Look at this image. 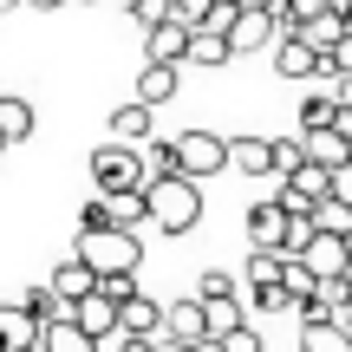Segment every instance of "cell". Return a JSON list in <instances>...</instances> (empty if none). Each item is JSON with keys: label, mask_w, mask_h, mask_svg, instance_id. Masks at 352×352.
Wrapping results in <instances>:
<instances>
[{"label": "cell", "mask_w": 352, "mask_h": 352, "mask_svg": "<svg viewBox=\"0 0 352 352\" xmlns=\"http://www.w3.org/2000/svg\"><path fill=\"white\" fill-rule=\"evenodd\" d=\"M144 202H151V222L164 228V235H189V228L202 222V189L189 183V176H151V183H144Z\"/></svg>", "instance_id": "obj_1"}, {"label": "cell", "mask_w": 352, "mask_h": 352, "mask_svg": "<svg viewBox=\"0 0 352 352\" xmlns=\"http://www.w3.org/2000/svg\"><path fill=\"white\" fill-rule=\"evenodd\" d=\"M78 261H85L98 280H124V274H138L144 241L124 235V228H98V235H78Z\"/></svg>", "instance_id": "obj_2"}, {"label": "cell", "mask_w": 352, "mask_h": 352, "mask_svg": "<svg viewBox=\"0 0 352 352\" xmlns=\"http://www.w3.org/2000/svg\"><path fill=\"white\" fill-rule=\"evenodd\" d=\"M91 183H98V196H131V189H144L151 183L144 151H131V144H98V151H91Z\"/></svg>", "instance_id": "obj_3"}, {"label": "cell", "mask_w": 352, "mask_h": 352, "mask_svg": "<svg viewBox=\"0 0 352 352\" xmlns=\"http://www.w3.org/2000/svg\"><path fill=\"white\" fill-rule=\"evenodd\" d=\"M327 196H333V170H320V164H307V157H300V164L280 176V196H274V202H280L287 215H314Z\"/></svg>", "instance_id": "obj_4"}, {"label": "cell", "mask_w": 352, "mask_h": 352, "mask_svg": "<svg viewBox=\"0 0 352 352\" xmlns=\"http://www.w3.org/2000/svg\"><path fill=\"white\" fill-rule=\"evenodd\" d=\"M228 170V138H215V131H183L176 138V176H189V183H202V176Z\"/></svg>", "instance_id": "obj_5"}, {"label": "cell", "mask_w": 352, "mask_h": 352, "mask_svg": "<svg viewBox=\"0 0 352 352\" xmlns=\"http://www.w3.org/2000/svg\"><path fill=\"white\" fill-rule=\"evenodd\" d=\"M274 39H287V26L274 20V7H248V13L228 20V52H261V46H274Z\"/></svg>", "instance_id": "obj_6"}, {"label": "cell", "mask_w": 352, "mask_h": 352, "mask_svg": "<svg viewBox=\"0 0 352 352\" xmlns=\"http://www.w3.org/2000/svg\"><path fill=\"white\" fill-rule=\"evenodd\" d=\"M287 228H294V215L280 209V202H254V209H248V248L287 254Z\"/></svg>", "instance_id": "obj_7"}, {"label": "cell", "mask_w": 352, "mask_h": 352, "mask_svg": "<svg viewBox=\"0 0 352 352\" xmlns=\"http://www.w3.org/2000/svg\"><path fill=\"white\" fill-rule=\"evenodd\" d=\"M72 327L85 333L91 346H111L118 340V300H111V294H85V300L72 307Z\"/></svg>", "instance_id": "obj_8"}, {"label": "cell", "mask_w": 352, "mask_h": 352, "mask_svg": "<svg viewBox=\"0 0 352 352\" xmlns=\"http://www.w3.org/2000/svg\"><path fill=\"white\" fill-rule=\"evenodd\" d=\"M294 261H307V267H314V280H340L346 267H352V248H346L340 235H320V228H314V241H307Z\"/></svg>", "instance_id": "obj_9"}, {"label": "cell", "mask_w": 352, "mask_h": 352, "mask_svg": "<svg viewBox=\"0 0 352 352\" xmlns=\"http://www.w3.org/2000/svg\"><path fill=\"white\" fill-rule=\"evenodd\" d=\"M46 287H52V300H59L65 314H72V307L85 300V294H98V274H91V267L78 261V254H65V261L52 267V280H46Z\"/></svg>", "instance_id": "obj_10"}, {"label": "cell", "mask_w": 352, "mask_h": 352, "mask_svg": "<svg viewBox=\"0 0 352 352\" xmlns=\"http://www.w3.org/2000/svg\"><path fill=\"white\" fill-rule=\"evenodd\" d=\"M164 340H176V346L209 340V314H202V300H196V294H189V300H170V307H164Z\"/></svg>", "instance_id": "obj_11"}, {"label": "cell", "mask_w": 352, "mask_h": 352, "mask_svg": "<svg viewBox=\"0 0 352 352\" xmlns=\"http://www.w3.org/2000/svg\"><path fill=\"white\" fill-rule=\"evenodd\" d=\"M118 333H131V340H164V300L131 294V300L118 307Z\"/></svg>", "instance_id": "obj_12"}, {"label": "cell", "mask_w": 352, "mask_h": 352, "mask_svg": "<svg viewBox=\"0 0 352 352\" xmlns=\"http://www.w3.org/2000/svg\"><path fill=\"white\" fill-rule=\"evenodd\" d=\"M228 164L241 176H280L274 170V138H228Z\"/></svg>", "instance_id": "obj_13"}, {"label": "cell", "mask_w": 352, "mask_h": 352, "mask_svg": "<svg viewBox=\"0 0 352 352\" xmlns=\"http://www.w3.org/2000/svg\"><path fill=\"white\" fill-rule=\"evenodd\" d=\"M144 52H151V65H183V52H189V26H183V20L151 26V33H144Z\"/></svg>", "instance_id": "obj_14"}, {"label": "cell", "mask_w": 352, "mask_h": 352, "mask_svg": "<svg viewBox=\"0 0 352 352\" xmlns=\"http://www.w3.org/2000/svg\"><path fill=\"white\" fill-rule=\"evenodd\" d=\"M151 104H138V98H124L111 111V144H131V151H138V144H151Z\"/></svg>", "instance_id": "obj_15"}, {"label": "cell", "mask_w": 352, "mask_h": 352, "mask_svg": "<svg viewBox=\"0 0 352 352\" xmlns=\"http://www.w3.org/2000/svg\"><path fill=\"white\" fill-rule=\"evenodd\" d=\"M274 65H280V78H320V52L307 46L300 33L274 39Z\"/></svg>", "instance_id": "obj_16"}, {"label": "cell", "mask_w": 352, "mask_h": 352, "mask_svg": "<svg viewBox=\"0 0 352 352\" xmlns=\"http://www.w3.org/2000/svg\"><path fill=\"white\" fill-rule=\"evenodd\" d=\"M300 157L320 170H340V164H352V144L333 138V131H300Z\"/></svg>", "instance_id": "obj_17"}, {"label": "cell", "mask_w": 352, "mask_h": 352, "mask_svg": "<svg viewBox=\"0 0 352 352\" xmlns=\"http://www.w3.org/2000/svg\"><path fill=\"white\" fill-rule=\"evenodd\" d=\"M33 346H39V320H26L20 300L0 307V352H33Z\"/></svg>", "instance_id": "obj_18"}, {"label": "cell", "mask_w": 352, "mask_h": 352, "mask_svg": "<svg viewBox=\"0 0 352 352\" xmlns=\"http://www.w3.org/2000/svg\"><path fill=\"white\" fill-rule=\"evenodd\" d=\"M131 98H138V104H151V111H157V104H170V98H176V65H151V59H144L138 91H131Z\"/></svg>", "instance_id": "obj_19"}, {"label": "cell", "mask_w": 352, "mask_h": 352, "mask_svg": "<svg viewBox=\"0 0 352 352\" xmlns=\"http://www.w3.org/2000/svg\"><path fill=\"white\" fill-rule=\"evenodd\" d=\"M235 52H228V33H215V26H202V33H189V52H183V65H228Z\"/></svg>", "instance_id": "obj_20"}, {"label": "cell", "mask_w": 352, "mask_h": 352, "mask_svg": "<svg viewBox=\"0 0 352 352\" xmlns=\"http://www.w3.org/2000/svg\"><path fill=\"white\" fill-rule=\"evenodd\" d=\"M0 138H7V144L33 138V104H26L20 91H0Z\"/></svg>", "instance_id": "obj_21"}, {"label": "cell", "mask_w": 352, "mask_h": 352, "mask_svg": "<svg viewBox=\"0 0 352 352\" xmlns=\"http://www.w3.org/2000/svg\"><path fill=\"white\" fill-rule=\"evenodd\" d=\"M333 118H340V85H320L300 104V131H333Z\"/></svg>", "instance_id": "obj_22"}, {"label": "cell", "mask_w": 352, "mask_h": 352, "mask_svg": "<svg viewBox=\"0 0 352 352\" xmlns=\"http://www.w3.org/2000/svg\"><path fill=\"white\" fill-rule=\"evenodd\" d=\"M111 202V228H124V235H138L144 222H151V202H144V189H131V196H104Z\"/></svg>", "instance_id": "obj_23"}, {"label": "cell", "mask_w": 352, "mask_h": 352, "mask_svg": "<svg viewBox=\"0 0 352 352\" xmlns=\"http://www.w3.org/2000/svg\"><path fill=\"white\" fill-rule=\"evenodd\" d=\"M39 352H98V346H91L72 320H52V327H39Z\"/></svg>", "instance_id": "obj_24"}, {"label": "cell", "mask_w": 352, "mask_h": 352, "mask_svg": "<svg viewBox=\"0 0 352 352\" xmlns=\"http://www.w3.org/2000/svg\"><path fill=\"white\" fill-rule=\"evenodd\" d=\"M300 352H352V333L333 320V327H300Z\"/></svg>", "instance_id": "obj_25"}, {"label": "cell", "mask_w": 352, "mask_h": 352, "mask_svg": "<svg viewBox=\"0 0 352 352\" xmlns=\"http://www.w3.org/2000/svg\"><path fill=\"white\" fill-rule=\"evenodd\" d=\"M280 267H287V254H267V248H254V254H248V294H261V287H280Z\"/></svg>", "instance_id": "obj_26"}, {"label": "cell", "mask_w": 352, "mask_h": 352, "mask_svg": "<svg viewBox=\"0 0 352 352\" xmlns=\"http://www.w3.org/2000/svg\"><path fill=\"white\" fill-rule=\"evenodd\" d=\"M314 287H320V280H314V267H307V261H287V267H280V294H287L294 307L314 300Z\"/></svg>", "instance_id": "obj_27"}, {"label": "cell", "mask_w": 352, "mask_h": 352, "mask_svg": "<svg viewBox=\"0 0 352 352\" xmlns=\"http://www.w3.org/2000/svg\"><path fill=\"white\" fill-rule=\"evenodd\" d=\"M314 228H320V235H340V241H352V209L327 196V202L314 209Z\"/></svg>", "instance_id": "obj_28"}, {"label": "cell", "mask_w": 352, "mask_h": 352, "mask_svg": "<svg viewBox=\"0 0 352 352\" xmlns=\"http://www.w3.org/2000/svg\"><path fill=\"white\" fill-rule=\"evenodd\" d=\"M215 7H222V0H170V20H183L189 33H202V26H215Z\"/></svg>", "instance_id": "obj_29"}, {"label": "cell", "mask_w": 352, "mask_h": 352, "mask_svg": "<svg viewBox=\"0 0 352 352\" xmlns=\"http://www.w3.org/2000/svg\"><path fill=\"white\" fill-rule=\"evenodd\" d=\"M202 314H209V340H222V333L248 327V320H241V300H202Z\"/></svg>", "instance_id": "obj_30"}, {"label": "cell", "mask_w": 352, "mask_h": 352, "mask_svg": "<svg viewBox=\"0 0 352 352\" xmlns=\"http://www.w3.org/2000/svg\"><path fill=\"white\" fill-rule=\"evenodd\" d=\"M196 300H241V287H235V274H222V267H209V274L196 280Z\"/></svg>", "instance_id": "obj_31"}, {"label": "cell", "mask_w": 352, "mask_h": 352, "mask_svg": "<svg viewBox=\"0 0 352 352\" xmlns=\"http://www.w3.org/2000/svg\"><path fill=\"white\" fill-rule=\"evenodd\" d=\"M98 228H111V202H104V196H91L85 209H78V235H98Z\"/></svg>", "instance_id": "obj_32"}, {"label": "cell", "mask_w": 352, "mask_h": 352, "mask_svg": "<svg viewBox=\"0 0 352 352\" xmlns=\"http://www.w3.org/2000/svg\"><path fill=\"white\" fill-rule=\"evenodd\" d=\"M124 7H131V20H138L144 33H151V26H164V20H170V0H124Z\"/></svg>", "instance_id": "obj_33"}, {"label": "cell", "mask_w": 352, "mask_h": 352, "mask_svg": "<svg viewBox=\"0 0 352 352\" xmlns=\"http://www.w3.org/2000/svg\"><path fill=\"white\" fill-rule=\"evenodd\" d=\"M320 13H333V0H287V26L300 33V26H314Z\"/></svg>", "instance_id": "obj_34"}, {"label": "cell", "mask_w": 352, "mask_h": 352, "mask_svg": "<svg viewBox=\"0 0 352 352\" xmlns=\"http://www.w3.org/2000/svg\"><path fill=\"white\" fill-rule=\"evenodd\" d=\"M222 352H267V346L254 327H235V333H222Z\"/></svg>", "instance_id": "obj_35"}, {"label": "cell", "mask_w": 352, "mask_h": 352, "mask_svg": "<svg viewBox=\"0 0 352 352\" xmlns=\"http://www.w3.org/2000/svg\"><path fill=\"white\" fill-rule=\"evenodd\" d=\"M254 307H261V314H287V294H280V287H261V294H254Z\"/></svg>", "instance_id": "obj_36"}, {"label": "cell", "mask_w": 352, "mask_h": 352, "mask_svg": "<svg viewBox=\"0 0 352 352\" xmlns=\"http://www.w3.org/2000/svg\"><path fill=\"white\" fill-rule=\"evenodd\" d=\"M333 202H346V209H352V164L333 170Z\"/></svg>", "instance_id": "obj_37"}, {"label": "cell", "mask_w": 352, "mask_h": 352, "mask_svg": "<svg viewBox=\"0 0 352 352\" xmlns=\"http://www.w3.org/2000/svg\"><path fill=\"white\" fill-rule=\"evenodd\" d=\"M111 352H157V340H131V333H118Z\"/></svg>", "instance_id": "obj_38"}, {"label": "cell", "mask_w": 352, "mask_h": 352, "mask_svg": "<svg viewBox=\"0 0 352 352\" xmlns=\"http://www.w3.org/2000/svg\"><path fill=\"white\" fill-rule=\"evenodd\" d=\"M333 138H346V144H352V111H346V104H340V118H333Z\"/></svg>", "instance_id": "obj_39"}, {"label": "cell", "mask_w": 352, "mask_h": 352, "mask_svg": "<svg viewBox=\"0 0 352 352\" xmlns=\"http://www.w3.org/2000/svg\"><path fill=\"white\" fill-rule=\"evenodd\" d=\"M222 7H235V13H248V7H267V0H222Z\"/></svg>", "instance_id": "obj_40"}, {"label": "cell", "mask_w": 352, "mask_h": 352, "mask_svg": "<svg viewBox=\"0 0 352 352\" xmlns=\"http://www.w3.org/2000/svg\"><path fill=\"white\" fill-rule=\"evenodd\" d=\"M189 352H222V340H196V346H189Z\"/></svg>", "instance_id": "obj_41"}, {"label": "cell", "mask_w": 352, "mask_h": 352, "mask_svg": "<svg viewBox=\"0 0 352 352\" xmlns=\"http://www.w3.org/2000/svg\"><path fill=\"white\" fill-rule=\"evenodd\" d=\"M340 104H346V111H352V78H340Z\"/></svg>", "instance_id": "obj_42"}, {"label": "cell", "mask_w": 352, "mask_h": 352, "mask_svg": "<svg viewBox=\"0 0 352 352\" xmlns=\"http://www.w3.org/2000/svg\"><path fill=\"white\" fill-rule=\"evenodd\" d=\"M26 7H39V13H52V7H65V0H26Z\"/></svg>", "instance_id": "obj_43"}, {"label": "cell", "mask_w": 352, "mask_h": 352, "mask_svg": "<svg viewBox=\"0 0 352 352\" xmlns=\"http://www.w3.org/2000/svg\"><path fill=\"white\" fill-rule=\"evenodd\" d=\"M340 327H346V333H352V300H346V314H340Z\"/></svg>", "instance_id": "obj_44"}, {"label": "cell", "mask_w": 352, "mask_h": 352, "mask_svg": "<svg viewBox=\"0 0 352 352\" xmlns=\"http://www.w3.org/2000/svg\"><path fill=\"white\" fill-rule=\"evenodd\" d=\"M13 7H26V0H0V13H13Z\"/></svg>", "instance_id": "obj_45"}, {"label": "cell", "mask_w": 352, "mask_h": 352, "mask_svg": "<svg viewBox=\"0 0 352 352\" xmlns=\"http://www.w3.org/2000/svg\"><path fill=\"white\" fill-rule=\"evenodd\" d=\"M0 151H7V138H0Z\"/></svg>", "instance_id": "obj_46"}, {"label": "cell", "mask_w": 352, "mask_h": 352, "mask_svg": "<svg viewBox=\"0 0 352 352\" xmlns=\"http://www.w3.org/2000/svg\"><path fill=\"white\" fill-rule=\"evenodd\" d=\"M346 280H352V267H346Z\"/></svg>", "instance_id": "obj_47"}, {"label": "cell", "mask_w": 352, "mask_h": 352, "mask_svg": "<svg viewBox=\"0 0 352 352\" xmlns=\"http://www.w3.org/2000/svg\"><path fill=\"white\" fill-rule=\"evenodd\" d=\"M98 352H111V346H98Z\"/></svg>", "instance_id": "obj_48"}, {"label": "cell", "mask_w": 352, "mask_h": 352, "mask_svg": "<svg viewBox=\"0 0 352 352\" xmlns=\"http://www.w3.org/2000/svg\"><path fill=\"white\" fill-rule=\"evenodd\" d=\"M33 352H39V346H33Z\"/></svg>", "instance_id": "obj_49"}]
</instances>
